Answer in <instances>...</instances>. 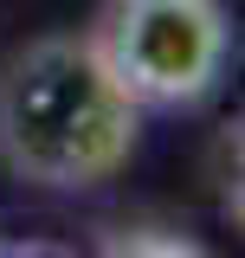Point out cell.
<instances>
[{"label":"cell","instance_id":"6da1fadb","mask_svg":"<svg viewBox=\"0 0 245 258\" xmlns=\"http://www.w3.org/2000/svg\"><path fill=\"white\" fill-rule=\"evenodd\" d=\"M142 103L116 84L91 39H32L0 64V161L52 194L103 187L129 168Z\"/></svg>","mask_w":245,"mask_h":258},{"label":"cell","instance_id":"7a4b0ae2","mask_svg":"<svg viewBox=\"0 0 245 258\" xmlns=\"http://www.w3.org/2000/svg\"><path fill=\"white\" fill-rule=\"evenodd\" d=\"M91 45L142 110H187L219 84L232 26L219 0H110Z\"/></svg>","mask_w":245,"mask_h":258}]
</instances>
